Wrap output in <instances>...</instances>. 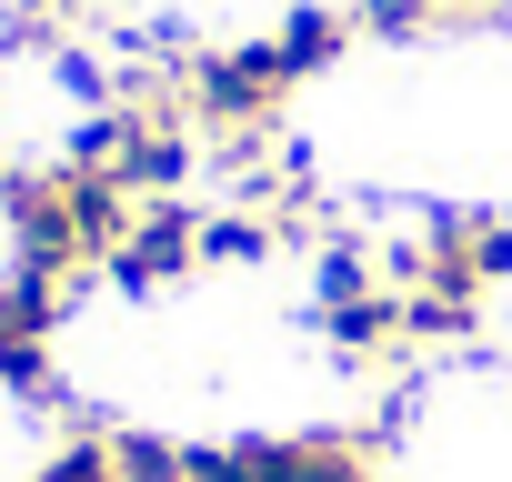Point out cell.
Wrapping results in <instances>:
<instances>
[{"label":"cell","instance_id":"1","mask_svg":"<svg viewBox=\"0 0 512 482\" xmlns=\"http://www.w3.org/2000/svg\"><path fill=\"white\" fill-rule=\"evenodd\" d=\"M0 221H11L21 272L71 282L81 262H111L121 241H131L141 191H131L121 171H71V161H51V171H0Z\"/></svg>","mask_w":512,"mask_h":482},{"label":"cell","instance_id":"2","mask_svg":"<svg viewBox=\"0 0 512 482\" xmlns=\"http://www.w3.org/2000/svg\"><path fill=\"white\" fill-rule=\"evenodd\" d=\"M292 91L302 81H292V61H282L272 31L241 41V51H181L171 61V111L201 121V131H272Z\"/></svg>","mask_w":512,"mask_h":482},{"label":"cell","instance_id":"3","mask_svg":"<svg viewBox=\"0 0 512 482\" xmlns=\"http://www.w3.org/2000/svg\"><path fill=\"white\" fill-rule=\"evenodd\" d=\"M382 432H241L191 442V482H382Z\"/></svg>","mask_w":512,"mask_h":482},{"label":"cell","instance_id":"4","mask_svg":"<svg viewBox=\"0 0 512 482\" xmlns=\"http://www.w3.org/2000/svg\"><path fill=\"white\" fill-rule=\"evenodd\" d=\"M312 322L352 352V362H392L412 332H402V292H392V272L362 252V241H332L322 252V272H312Z\"/></svg>","mask_w":512,"mask_h":482},{"label":"cell","instance_id":"5","mask_svg":"<svg viewBox=\"0 0 512 482\" xmlns=\"http://www.w3.org/2000/svg\"><path fill=\"white\" fill-rule=\"evenodd\" d=\"M51 332H61V282H51V272H11V282H0V382L31 392V402L61 392Z\"/></svg>","mask_w":512,"mask_h":482},{"label":"cell","instance_id":"6","mask_svg":"<svg viewBox=\"0 0 512 482\" xmlns=\"http://www.w3.org/2000/svg\"><path fill=\"white\" fill-rule=\"evenodd\" d=\"M101 272H111L131 302H141V292H171L181 272H201V211H191V201H141L131 241H121Z\"/></svg>","mask_w":512,"mask_h":482},{"label":"cell","instance_id":"7","mask_svg":"<svg viewBox=\"0 0 512 482\" xmlns=\"http://www.w3.org/2000/svg\"><path fill=\"white\" fill-rule=\"evenodd\" d=\"M282 61H292V81H312V71H332L342 51H352V11H332V0H292L282 11Z\"/></svg>","mask_w":512,"mask_h":482},{"label":"cell","instance_id":"8","mask_svg":"<svg viewBox=\"0 0 512 482\" xmlns=\"http://www.w3.org/2000/svg\"><path fill=\"white\" fill-rule=\"evenodd\" d=\"M402 332L412 342H472L482 332V282H412L402 292Z\"/></svg>","mask_w":512,"mask_h":482},{"label":"cell","instance_id":"9","mask_svg":"<svg viewBox=\"0 0 512 482\" xmlns=\"http://www.w3.org/2000/svg\"><path fill=\"white\" fill-rule=\"evenodd\" d=\"M272 241H282V221H272V211H251V201L201 211V262H262Z\"/></svg>","mask_w":512,"mask_h":482},{"label":"cell","instance_id":"10","mask_svg":"<svg viewBox=\"0 0 512 482\" xmlns=\"http://www.w3.org/2000/svg\"><path fill=\"white\" fill-rule=\"evenodd\" d=\"M111 462H121V482H191V442H161L141 422H111Z\"/></svg>","mask_w":512,"mask_h":482},{"label":"cell","instance_id":"11","mask_svg":"<svg viewBox=\"0 0 512 482\" xmlns=\"http://www.w3.org/2000/svg\"><path fill=\"white\" fill-rule=\"evenodd\" d=\"M31 482H121V462H111V432H71Z\"/></svg>","mask_w":512,"mask_h":482},{"label":"cell","instance_id":"12","mask_svg":"<svg viewBox=\"0 0 512 482\" xmlns=\"http://www.w3.org/2000/svg\"><path fill=\"white\" fill-rule=\"evenodd\" d=\"M442 11L432 0H352V31H372V41H422Z\"/></svg>","mask_w":512,"mask_h":482},{"label":"cell","instance_id":"13","mask_svg":"<svg viewBox=\"0 0 512 482\" xmlns=\"http://www.w3.org/2000/svg\"><path fill=\"white\" fill-rule=\"evenodd\" d=\"M472 282L482 292L512 282V211H472Z\"/></svg>","mask_w":512,"mask_h":482},{"label":"cell","instance_id":"14","mask_svg":"<svg viewBox=\"0 0 512 482\" xmlns=\"http://www.w3.org/2000/svg\"><path fill=\"white\" fill-rule=\"evenodd\" d=\"M71 11H81V0H11V21H21L31 41H61V31H71Z\"/></svg>","mask_w":512,"mask_h":482},{"label":"cell","instance_id":"15","mask_svg":"<svg viewBox=\"0 0 512 482\" xmlns=\"http://www.w3.org/2000/svg\"><path fill=\"white\" fill-rule=\"evenodd\" d=\"M442 21H502V0H432Z\"/></svg>","mask_w":512,"mask_h":482}]
</instances>
